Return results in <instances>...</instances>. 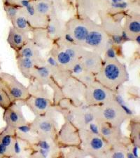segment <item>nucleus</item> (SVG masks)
<instances>
[{
    "mask_svg": "<svg viewBox=\"0 0 140 158\" xmlns=\"http://www.w3.org/2000/svg\"><path fill=\"white\" fill-rule=\"evenodd\" d=\"M95 77L102 85L116 92L128 81L129 73L126 65L118 58L104 59L102 66Z\"/></svg>",
    "mask_w": 140,
    "mask_h": 158,
    "instance_id": "f257e3e1",
    "label": "nucleus"
},
{
    "mask_svg": "<svg viewBox=\"0 0 140 158\" xmlns=\"http://www.w3.org/2000/svg\"><path fill=\"white\" fill-rule=\"evenodd\" d=\"M95 122H105L117 127H121L130 117L116 98L101 105L90 106Z\"/></svg>",
    "mask_w": 140,
    "mask_h": 158,
    "instance_id": "f03ea898",
    "label": "nucleus"
},
{
    "mask_svg": "<svg viewBox=\"0 0 140 158\" xmlns=\"http://www.w3.org/2000/svg\"><path fill=\"white\" fill-rule=\"evenodd\" d=\"M88 27V35L84 48L93 51L102 56L111 41L100 23L90 18H85Z\"/></svg>",
    "mask_w": 140,
    "mask_h": 158,
    "instance_id": "7ed1b4c3",
    "label": "nucleus"
},
{
    "mask_svg": "<svg viewBox=\"0 0 140 158\" xmlns=\"http://www.w3.org/2000/svg\"><path fill=\"white\" fill-rule=\"evenodd\" d=\"M81 148L87 157L93 158H105L109 145L95 131L84 129H80Z\"/></svg>",
    "mask_w": 140,
    "mask_h": 158,
    "instance_id": "20e7f679",
    "label": "nucleus"
},
{
    "mask_svg": "<svg viewBox=\"0 0 140 158\" xmlns=\"http://www.w3.org/2000/svg\"><path fill=\"white\" fill-rule=\"evenodd\" d=\"M98 16L100 19V24L110 37L111 43L123 46L128 41L123 30L122 21L123 19L102 11H99Z\"/></svg>",
    "mask_w": 140,
    "mask_h": 158,
    "instance_id": "39448f33",
    "label": "nucleus"
},
{
    "mask_svg": "<svg viewBox=\"0 0 140 158\" xmlns=\"http://www.w3.org/2000/svg\"><path fill=\"white\" fill-rule=\"evenodd\" d=\"M57 114L55 110H51L42 115L35 116V118L30 123L33 133L39 136L55 139L59 129Z\"/></svg>",
    "mask_w": 140,
    "mask_h": 158,
    "instance_id": "423d86ee",
    "label": "nucleus"
},
{
    "mask_svg": "<svg viewBox=\"0 0 140 158\" xmlns=\"http://www.w3.org/2000/svg\"><path fill=\"white\" fill-rule=\"evenodd\" d=\"M0 86L8 94L13 103H23L30 96L27 86L11 74L5 72L0 73Z\"/></svg>",
    "mask_w": 140,
    "mask_h": 158,
    "instance_id": "0eeeda50",
    "label": "nucleus"
},
{
    "mask_svg": "<svg viewBox=\"0 0 140 158\" xmlns=\"http://www.w3.org/2000/svg\"><path fill=\"white\" fill-rule=\"evenodd\" d=\"M115 93L96 80L86 87L82 101L87 106L101 105L115 98Z\"/></svg>",
    "mask_w": 140,
    "mask_h": 158,
    "instance_id": "6e6552de",
    "label": "nucleus"
},
{
    "mask_svg": "<svg viewBox=\"0 0 140 158\" xmlns=\"http://www.w3.org/2000/svg\"><path fill=\"white\" fill-rule=\"evenodd\" d=\"M55 139L58 146L62 150L72 147H80L81 145L80 129L72 122L65 121L64 124L58 129Z\"/></svg>",
    "mask_w": 140,
    "mask_h": 158,
    "instance_id": "1a4fd4ad",
    "label": "nucleus"
},
{
    "mask_svg": "<svg viewBox=\"0 0 140 158\" xmlns=\"http://www.w3.org/2000/svg\"><path fill=\"white\" fill-rule=\"evenodd\" d=\"M65 32L72 37L76 44L84 48L88 35V27L85 18L75 14L65 21Z\"/></svg>",
    "mask_w": 140,
    "mask_h": 158,
    "instance_id": "9d476101",
    "label": "nucleus"
},
{
    "mask_svg": "<svg viewBox=\"0 0 140 158\" xmlns=\"http://www.w3.org/2000/svg\"><path fill=\"white\" fill-rule=\"evenodd\" d=\"M64 98L75 102L76 103H83L82 99L86 86L76 77L70 75L60 83Z\"/></svg>",
    "mask_w": 140,
    "mask_h": 158,
    "instance_id": "9b49d317",
    "label": "nucleus"
},
{
    "mask_svg": "<svg viewBox=\"0 0 140 158\" xmlns=\"http://www.w3.org/2000/svg\"><path fill=\"white\" fill-rule=\"evenodd\" d=\"M16 129L9 125L0 129V158H11L16 139Z\"/></svg>",
    "mask_w": 140,
    "mask_h": 158,
    "instance_id": "f8f14e48",
    "label": "nucleus"
},
{
    "mask_svg": "<svg viewBox=\"0 0 140 158\" xmlns=\"http://www.w3.org/2000/svg\"><path fill=\"white\" fill-rule=\"evenodd\" d=\"M23 103L34 116L42 115L49 111L55 110V106L52 99L42 96L30 95Z\"/></svg>",
    "mask_w": 140,
    "mask_h": 158,
    "instance_id": "ddd939ff",
    "label": "nucleus"
},
{
    "mask_svg": "<svg viewBox=\"0 0 140 158\" xmlns=\"http://www.w3.org/2000/svg\"><path fill=\"white\" fill-rule=\"evenodd\" d=\"M3 119L6 125L18 129L29 123L22 113L18 103H12L8 108L4 110Z\"/></svg>",
    "mask_w": 140,
    "mask_h": 158,
    "instance_id": "4468645a",
    "label": "nucleus"
},
{
    "mask_svg": "<svg viewBox=\"0 0 140 158\" xmlns=\"http://www.w3.org/2000/svg\"><path fill=\"white\" fill-rule=\"evenodd\" d=\"M123 30L128 41H133L140 37V14L137 11H130L124 18Z\"/></svg>",
    "mask_w": 140,
    "mask_h": 158,
    "instance_id": "2eb2a0df",
    "label": "nucleus"
},
{
    "mask_svg": "<svg viewBox=\"0 0 140 158\" xmlns=\"http://www.w3.org/2000/svg\"><path fill=\"white\" fill-rule=\"evenodd\" d=\"M96 123L98 125V133L109 146L122 141L126 136L122 131L121 127H117L105 122H98Z\"/></svg>",
    "mask_w": 140,
    "mask_h": 158,
    "instance_id": "dca6fc26",
    "label": "nucleus"
},
{
    "mask_svg": "<svg viewBox=\"0 0 140 158\" xmlns=\"http://www.w3.org/2000/svg\"><path fill=\"white\" fill-rule=\"evenodd\" d=\"M79 62L84 70L96 75L101 69L104 59L100 53L84 49L81 53Z\"/></svg>",
    "mask_w": 140,
    "mask_h": 158,
    "instance_id": "f3484780",
    "label": "nucleus"
},
{
    "mask_svg": "<svg viewBox=\"0 0 140 158\" xmlns=\"http://www.w3.org/2000/svg\"><path fill=\"white\" fill-rule=\"evenodd\" d=\"M48 55L51 56L64 69L68 71H70L74 66L78 63L74 60L63 48L55 42H53Z\"/></svg>",
    "mask_w": 140,
    "mask_h": 158,
    "instance_id": "a211bd4d",
    "label": "nucleus"
},
{
    "mask_svg": "<svg viewBox=\"0 0 140 158\" xmlns=\"http://www.w3.org/2000/svg\"><path fill=\"white\" fill-rule=\"evenodd\" d=\"M65 20L62 19L60 14L53 12L48 19L46 27L48 35L53 42L62 36L65 32Z\"/></svg>",
    "mask_w": 140,
    "mask_h": 158,
    "instance_id": "6ab92c4d",
    "label": "nucleus"
},
{
    "mask_svg": "<svg viewBox=\"0 0 140 158\" xmlns=\"http://www.w3.org/2000/svg\"><path fill=\"white\" fill-rule=\"evenodd\" d=\"M76 15L83 18H93L98 16L100 8L98 0H76Z\"/></svg>",
    "mask_w": 140,
    "mask_h": 158,
    "instance_id": "aec40b11",
    "label": "nucleus"
},
{
    "mask_svg": "<svg viewBox=\"0 0 140 158\" xmlns=\"http://www.w3.org/2000/svg\"><path fill=\"white\" fill-rule=\"evenodd\" d=\"M29 33L20 31L12 26L9 27L7 43L15 52H18L30 40Z\"/></svg>",
    "mask_w": 140,
    "mask_h": 158,
    "instance_id": "412c9836",
    "label": "nucleus"
},
{
    "mask_svg": "<svg viewBox=\"0 0 140 158\" xmlns=\"http://www.w3.org/2000/svg\"><path fill=\"white\" fill-rule=\"evenodd\" d=\"M30 34V40L40 50H49L51 48L53 41L48 36L46 28H33Z\"/></svg>",
    "mask_w": 140,
    "mask_h": 158,
    "instance_id": "4be33fe9",
    "label": "nucleus"
},
{
    "mask_svg": "<svg viewBox=\"0 0 140 158\" xmlns=\"http://www.w3.org/2000/svg\"><path fill=\"white\" fill-rule=\"evenodd\" d=\"M15 56H16V58H29L36 60L40 63H46V58L43 57L42 53H41L40 49L32 42V40L30 39L27 44L23 46L18 52H15Z\"/></svg>",
    "mask_w": 140,
    "mask_h": 158,
    "instance_id": "5701e85b",
    "label": "nucleus"
},
{
    "mask_svg": "<svg viewBox=\"0 0 140 158\" xmlns=\"http://www.w3.org/2000/svg\"><path fill=\"white\" fill-rule=\"evenodd\" d=\"M46 64L49 68L52 77L59 83L71 75L70 71L64 69L51 56L48 55L47 58H46Z\"/></svg>",
    "mask_w": 140,
    "mask_h": 158,
    "instance_id": "b1692460",
    "label": "nucleus"
},
{
    "mask_svg": "<svg viewBox=\"0 0 140 158\" xmlns=\"http://www.w3.org/2000/svg\"><path fill=\"white\" fill-rule=\"evenodd\" d=\"M131 143L128 136H125L121 141L110 145L106 152L105 158H125L126 157L127 150Z\"/></svg>",
    "mask_w": 140,
    "mask_h": 158,
    "instance_id": "393cba45",
    "label": "nucleus"
},
{
    "mask_svg": "<svg viewBox=\"0 0 140 158\" xmlns=\"http://www.w3.org/2000/svg\"><path fill=\"white\" fill-rule=\"evenodd\" d=\"M30 80L37 81L40 85L48 86L53 80V77L50 74L49 68L45 63L43 65L35 66L31 73Z\"/></svg>",
    "mask_w": 140,
    "mask_h": 158,
    "instance_id": "a878e982",
    "label": "nucleus"
},
{
    "mask_svg": "<svg viewBox=\"0 0 140 158\" xmlns=\"http://www.w3.org/2000/svg\"><path fill=\"white\" fill-rule=\"evenodd\" d=\"M16 65L18 70L25 78L30 80L31 79V73L36 65H43L45 63H40L36 60L25 57H16Z\"/></svg>",
    "mask_w": 140,
    "mask_h": 158,
    "instance_id": "bb28decb",
    "label": "nucleus"
},
{
    "mask_svg": "<svg viewBox=\"0 0 140 158\" xmlns=\"http://www.w3.org/2000/svg\"><path fill=\"white\" fill-rule=\"evenodd\" d=\"M128 124L129 131L128 138L132 146L139 148H140V120L139 116L134 115L130 118Z\"/></svg>",
    "mask_w": 140,
    "mask_h": 158,
    "instance_id": "cd10ccee",
    "label": "nucleus"
},
{
    "mask_svg": "<svg viewBox=\"0 0 140 158\" xmlns=\"http://www.w3.org/2000/svg\"><path fill=\"white\" fill-rule=\"evenodd\" d=\"M11 25L20 31L29 33V34H30V32L33 30V27L30 24L26 15L22 8L20 9V11L18 13L16 17L11 23Z\"/></svg>",
    "mask_w": 140,
    "mask_h": 158,
    "instance_id": "c85d7f7f",
    "label": "nucleus"
},
{
    "mask_svg": "<svg viewBox=\"0 0 140 158\" xmlns=\"http://www.w3.org/2000/svg\"><path fill=\"white\" fill-rule=\"evenodd\" d=\"M36 11L41 16L48 19L53 12V6L50 0H34L32 1Z\"/></svg>",
    "mask_w": 140,
    "mask_h": 158,
    "instance_id": "c756f323",
    "label": "nucleus"
},
{
    "mask_svg": "<svg viewBox=\"0 0 140 158\" xmlns=\"http://www.w3.org/2000/svg\"><path fill=\"white\" fill-rule=\"evenodd\" d=\"M29 85L27 86L30 95L37 96H42V97L48 98L52 99V96L50 94L48 89L46 88V86H44L40 84L37 83L32 80H30Z\"/></svg>",
    "mask_w": 140,
    "mask_h": 158,
    "instance_id": "7c9ffc66",
    "label": "nucleus"
},
{
    "mask_svg": "<svg viewBox=\"0 0 140 158\" xmlns=\"http://www.w3.org/2000/svg\"><path fill=\"white\" fill-rule=\"evenodd\" d=\"M64 157L67 158H83L86 157L87 155L81 148V147H72L63 150Z\"/></svg>",
    "mask_w": 140,
    "mask_h": 158,
    "instance_id": "2f4dec72",
    "label": "nucleus"
},
{
    "mask_svg": "<svg viewBox=\"0 0 140 158\" xmlns=\"http://www.w3.org/2000/svg\"><path fill=\"white\" fill-rule=\"evenodd\" d=\"M3 8L4 10L6 16L10 22L11 23L14 21L15 18L16 17L18 13L19 12L20 7L16 6V5L11 4H3Z\"/></svg>",
    "mask_w": 140,
    "mask_h": 158,
    "instance_id": "473e14b6",
    "label": "nucleus"
},
{
    "mask_svg": "<svg viewBox=\"0 0 140 158\" xmlns=\"http://www.w3.org/2000/svg\"><path fill=\"white\" fill-rule=\"evenodd\" d=\"M76 78L77 79L78 81H81L86 87L96 81L95 74L86 70H83V72Z\"/></svg>",
    "mask_w": 140,
    "mask_h": 158,
    "instance_id": "72a5a7b5",
    "label": "nucleus"
},
{
    "mask_svg": "<svg viewBox=\"0 0 140 158\" xmlns=\"http://www.w3.org/2000/svg\"><path fill=\"white\" fill-rule=\"evenodd\" d=\"M11 98L4 89L0 86V108L2 109H6L12 104Z\"/></svg>",
    "mask_w": 140,
    "mask_h": 158,
    "instance_id": "f704fd0d",
    "label": "nucleus"
},
{
    "mask_svg": "<svg viewBox=\"0 0 140 158\" xmlns=\"http://www.w3.org/2000/svg\"><path fill=\"white\" fill-rule=\"evenodd\" d=\"M127 94L131 100L137 101L139 99V89L137 86H132L127 90Z\"/></svg>",
    "mask_w": 140,
    "mask_h": 158,
    "instance_id": "c9c22d12",
    "label": "nucleus"
},
{
    "mask_svg": "<svg viewBox=\"0 0 140 158\" xmlns=\"http://www.w3.org/2000/svg\"><path fill=\"white\" fill-rule=\"evenodd\" d=\"M2 2H3V4H6L8 2V0H2Z\"/></svg>",
    "mask_w": 140,
    "mask_h": 158,
    "instance_id": "e433bc0d",
    "label": "nucleus"
},
{
    "mask_svg": "<svg viewBox=\"0 0 140 158\" xmlns=\"http://www.w3.org/2000/svg\"><path fill=\"white\" fill-rule=\"evenodd\" d=\"M2 69V66H1V63H0V70Z\"/></svg>",
    "mask_w": 140,
    "mask_h": 158,
    "instance_id": "4c0bfd02",
    "label": "nucleus"
},
{
    "mask_svg": "<svg viewBox=\"0 0 140 158\" xmlns=\"http://www.w3.org/2000/svg\"><path fill=\"white\" fill-rule=\"evenodd\" d=\"M29 1H30V2H32V1H34V0H29Z\"/></svg>",
    "mask_w": 140,
    "mask_h": 158,
    "instance_id": "58836bf2",
    "label": "nucleus"
}]
</instances>
